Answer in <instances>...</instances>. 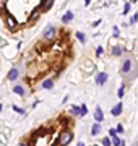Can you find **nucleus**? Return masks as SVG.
Here are the masks:
<instances>
[{
  "mask_svg": "<svg viewBox=\"0 0 138 146\" xmlns=\"http://www.w3.org/2000/svg\"><path fill=\"white\" fill-rule=\"evenodd\" d=\"M42 88H44V89H50V88H54V81H52V80H46V81L42 83Z\"/></svg>",
  "mask_w": 138,
  "mask_h": 146,
  "instance_id": "14",
  "label": "nucleus"
},
{
  "mask_svg": "<svg viewBox=\"0 0 138 146\" xmlns=\"http://www.w3.org/2000/svg\"><path fill=\"white\" fill-rule=\"evenodd\" d=\"M18 75H20V72H18V68L16 67H13L8 72V75H7V80H10V81H15L16 78H18Z\"/></svg>",
  "mask_w": 138,
  "mask_h": 146,
  "instance_id": "5",
  "label": "nucleus"
},
{
  "mask_svg": "<svg viewBox=\"0 0 138 146\" xmlns=\"http://www.w3.org/2000/svg\"><path fill=\"white\" fill-rule=\"evenodd\" d=\"M90 3H91V0H85V5H86V7L90 5Z\"/></svg>",
  "mask_w": 138,
  "mask_h": 146,
  "instance_id": "28",
  "label": "nucleus"
},
{
  "mask_svg": "<svg viewBox=\"0 0 138 146\" xmlns=\"http://www.w3.org/2000/svg\"><path fill=\"white\" fill-rule=\"evenodd\" d=\"M99 133H101V122H96L94 125H93V128H91V135L98 136Z\"/></svg>",
  "mask_w": 138,
  "mask_h": 146,
  "instance_id": "8",
  "label": "nucleus"
},
{
  "mask_svg": "<svg viewBox=\"0 0 138 146\" xmlns=\"http://www.w3.org/2000/svg\"><path fill=\"white\" fill-rule=\"evenodd\" d=\"M132 2H137V0H130V3H132Z\"/></svg>",
  "mask_w": 138,
  "mask_h": 146,
  "instance_id": "29",
  "label": "nucleus"
},
{
  "mask_svg": "<svg viewBox=\"0 0 138 146\" xmlns=\"http://www.w3.org/2000/svg\"><path fill=\"white\" fill-rule=\"evenodd\" d=\"M76 37L80 39V42H85V41H86V36H85V34H83V33H80V31L76 33Z\"/></svg>",
  "mask_w": 138,
  "mask_h": 146,
  "instance_id": "17",
  "label": "nucleus"
},
{
  "mask_svg": "<svg viewBox=\"0 0 138 146\" xmlns=\"http://www.w3.org/2000/svg\"><path fill=\"white\" fill-rule=\"evenodd\" d=\"M111 140H112V145H123V141L119 138L117 135H114V136H111Z\"/></svg>",
  "mask_w": 138,
  "mask_h": 146,
  "instance_id": "15",
  "label": "nucleus"
},
{
  "mask_svg": "<svg viewBox=\"0 0 138 146\" xmlns=\"http://www.w3.org/2000/svg\"><path fill=\"white\" fill-rule=\"evenodd\" d=\"M42 37H44V41H52L54 37H55V28L47 26L46 29H44V33H42Z\"/></svg>",
  "mask_w": 138,
  "mask_h": 146,
  "instance_id": "3",
  "label": "nucleus"
},
{
  "mask_svg": "<svg viewBox=\"0 0 138 146\" xmlns=\"http://www.w3.org/2000/svg\"><path fill=\"white\" fill-rule=\"evenodd\" d=\"M114 36H119V28H115V26H114Z\"/></svg>",
  "mask_w": 138,
  "mask_h": 146,
  "instance_id": "27",
  "label": "nucleus"
},
{
  "mask_svg": "<svg viewBox=\"0 0 138 146\" xmlns=\"http://www.w3.org/2000/svg\"><path fill=\"white\" fill-rule=\"evenodd\" d=\"M13 93H16L18 96H21V98H23V96H26V89L23 88L21 84H16L15 88H13Z\"/></svg>",
  "mask_w": 138,
  "mask_h": 146,
  "instance_id": "9",
  "label": "nucleus"
},
{
  "mask_svg": "<svg viewBox=\"0 0 138 146\" xmlns=\"http://www.w3.org/2000/svg\"><path fill=\"white\" fill-rule=\"evenodd\" d=\"M114 135H117V128H115V130H114V128L109 130V136H114Z\"/></svg>",
  "mask_w": 138,
  "mask_h": 146,
  "instance_id": "23",
  "label": "nucleus"
},
{
  "mask_svg": "<svg viewBox=\"0 0 138 146\" xmlns=\"http://www.w3.org/2000/svg\"><path fill=\"white\" fill-rule=\"evenodd\" d=\"M7 25H8V26L10 28H16V20L15 18H13V16H7Z\"/></svg>",
  "mask_w": 138,
  "mask_h": 146,
  "instance_id": "13",
  "label": "nucleus"
},
{
  "mask_svg": "<svg viewBox=\"0 0 138 146\" xmlns=\"http://www.w3.org/2000/svg\"><path fill=\"white\" fill-rule=\"evenodd\" d=\"M120 73H122L123 78H127V80H135V78L138 76V65H137V62H135L132 57L125 58V60L122 62Z\"/></svg>",
  "mask_w": 138,
  "mask_h": 146,
  "instance_id": "1",
  "label": "nucleus"
},
{
  "mask_svg": "<svg viewBox=\"0 0 138 146\" xmlns=\"http://www.w3.org/2000/svg\"><path fill=\"white\" fill-rule=\"evenodd\" d=\"M122 102H119V104H117L115 106V107H112V110H111V114L112 115H120V114H122Z\"/></svg>",
  "mask_w": 138,
  "mask_h": 146,
  "instance_id": "11",
  "label": "nucleus"
},
{
  "mask_svg": "<svg viewBox=\"0 0 138 146\" xmlns=\"http://www.w3.org/2000/svg\"><path fill=\"white\" fill-rule=\"evenodd\" d=\"M122 54H123V47H122V46H114V47H112V55L120 57Z\"/></svg>",
  "mask_w": 138,
  "mask_h": 146,
  "instance_id": "10",
  "label": "nucleus"
},
{
  "mask_svg": "<svg viewBox=\"0 0 138 146\" xmlns=\"http://www.w3.org/2000/svg\"><path fill=\"white\" fill-rule=\"evenodd\" d=\"M128 11H130V3H125V7H123V15H127Z\"/></svg>",
  "mask_w": 138,
  "mask_h": 146,
  "instance_id": "20",
  "label": "nucleus"
},
{
  "mask_svg": "<svg viewBox=\"0 0 138 146\" xmlns=\"http://www.w3.org/2000/svg\"><path fill=\"white\" fill-rule=\"evenodd\" d=\"M13 110H16L18 114H25V110H23V109H20V107H16V106H13Z\"/></svg>",
  "mask_w": 138,
  "mask_h": 146,
  "instance_id": "22",
  "label": "nucleus"
},
{
  "mask_svg": "<svg viewBox=\"0 0 138 146\" xmlns=\"http://www.w3.org/2000/svg\"><path fill=\"white\" fill-rule=\"evenodd\" d=\"M117 133H123V127L122 125H117Z\"/></svg>",
  "mask_w": 138,
  "mask_h": 146,
  "instance_id": "24",
  "label": "nucleus"
},
{
  "mask_svg": "<svg viewBox=\"0 0 138 146\" xmlns=\"http://www.w3.org/2000/svg\"><path fill=\"white\" fill-rule=\"evenodd\" d=\"M52 5H54V0H42V2H41V10L47 11V10L52 8Z\"/></svg>",
  "mask_w": 138,
  "mask_h": 146,
  "instance_id": "6",
  "label": "nucleus"
},
{
  "mask_svg": "<svg viewBox=\"0 0 138 146\" xmlns=\"http://www.w3.org/2000/svg\"><path fill=\"white\" fill-rule=\"evenodd\" d=\"M107 78H109V76H107V73H106V72H101L99 75H98V76H96V84H98V86H102V84H106Z\"/></svg>",
  "mask_w": 138,
  "mask_h": 146,
  "instance_id": "4",
  "label": "nucleus"
},
{
  "mask_svg": "<svg viewBox=\"0 0 138 146\" xmlns=\"http://www.w3.org/2000/svg\"><path fill=\"white\" fill-rule=\"evenodd\" d=\"M123 93H125V86H120V88H119V93H117V96H119V98H123Z\"/></svg>",
  "mask_w": 138,
  "mask_h": 146,
  "instance_id": "18",
  "label": "nucleus"
},
{
  "mask_svg": "<svg viewBox=\"0 0 138 146\" xmlns=\"http://www.w3.org/2000/svg\"><path fill=\"white\" fill-rule=\"evenodd\" d=\"M72 112H73L75 115H81V107H78V106H73V107H72Z\"/></svg>",
  "mask_w": 138,
  "mask_h": 146,
  "instance_id": "16",
  "label": "nucleus"
},
{
  "mask_svg": "<svg viewBox=\"0 0 138 146\" xmlns=\"http://www.w3.org/2000/svg\"><path fill=\"white\" fill-rule=\"evenodd\" d=\"M5 8V0H0V10H3Z\"/></svg>",
  "mask_w": 138,
  "mask_h": 146,
  "instance_id": "25",
  "label": "nucleus"
},
{
  "mask_svg": "<svg viewBox=\"0 0 138 146\" xmlns=\"http://www.w3.org/2000/svg\"><path fill=\"white\" fill-rule=\"evenodd\" d=\"M102 54H104V49H102V47H98V49H96V55H98V57H101Z\"/></svg>",
  "mask_w": 138,
  "mask_h": 146,
  "instance_id": "19",
  "label": "nucleus"
},
{
  "mask_svg": "<svg viewBox=\"0 0 138 146\" xmlns=\"http://www.w3.org/2000/svg\"><path fill=\"white\" fill-rule=\"evenodd\" d=\"M111 143H112V140H111V138H102V145H111Z\"/></svg>",
  "mask_w": 138,
  "mask_h": 146,
  "instance_id": "21",
  "label": "nucleus"
},
{
  "mask_svg": "<svg viewBox=\"0 0 138 146\" xmlns=\"http://www.w3.org/2000/svg\"><path fill=\"white\" fill-rule=\"evenodd\" d=\"M72 20H73V11H70V10L62 16V23H70Z\"/></svg>",
  "mask_w": 138,
  "mask_h": 146,
  "instance_id": "12",
  "label": "nucleus"
},
{
  "mask_svg": "<svg viewBox=\"0 0 138 146\" xmlns=\"http://www.w3.org/2000/svg\"><path fill=\"white\" fill-rule=\"evenodd\" d=\"M73 141V133L70 130H64L60 133V138H58V143L60 145H70Z\"/></svg>",
  "mask_w": 138,
  "mask_h": 146,
  "instance_id": "2",
  "label": "nucleus"
},
{
  "mask_svg": "<svg viewBox=\"0 0 138 146\" xmlns=\"http://www.w3.org/2000/svg\"><path fill=\"white\" fill-rule=\"evenodd\" d=\"M94 120L102 123V120H104V112L101 110V107H96V110H94Z\"/></svg>",
  "mask_w": 138,
  "mask_h": 146,
  "instance_id": "7",
  "label": "nucleus"
},
{
  "mask_svg": "<svg viewBox=\"0 0 138 146\" xmlns=\"http://www.w3.org/2000/svg\"><path fill=\"white\" fill-rule=\"evenodd\" d=\"M85 114H86V106L83 104L81 106V115H85Z\"/></svg>",
  "mask_w": 138,
  "mask_h": 146,
  "instance_id": "26",
  "label": "nucleus"
}]
</instances>
